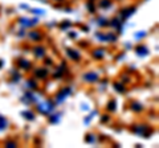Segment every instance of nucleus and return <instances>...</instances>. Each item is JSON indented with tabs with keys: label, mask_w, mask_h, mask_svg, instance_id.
Wrapping results in <instances>:
<instances>
[{
	"label": "nucleus",
	"mask_w": 159,
	"mask_h": 148,
	"mask_svg": "<svg viewBox=\"0 0 159 148\" xmlns=\"http://www.w3.org/2000/svg\"><path fill=\"white\" fill-rule=\"evenodd\" d=\"M54 103L51 102V101H47V102H43V103H39L37 105V110L41 112V114H45V115H49L51 112L54 110Z\"/></svg>",
	"instance_id": "f257e3e1"
},
{
	"label": "nucleus",
	"mask_w": 159,
	"mask_h": 148,
	"mask_svg": "<svg viewBox=\"0 0 159 148\" xmlns=\"http://www.w3.org/2000/svg\"><path fill=\"white\" fill-rule=\"evenodd\" d=\"M133 131L135 132V134H138V135L147 137L148 135H150V132H151V128L148 127L147 124H138V126H135L133 128Z\"/></svg>",
	"instance_id": "f03ea898"
},
{
	"label": "nucleus",
	"mask_w": 159,
	"mask_h": 148,
	"mask_svg": "<svg viewBox=\"0 0 159 148\" xmlns=\"http://www.w3.org/2000/svg\"><path fill=\"white\" fill-rule=\"evenodd\" d=\"M70 93H72V90L69 87H65V89H62L61 91L58 93V95H57V98H56V103H61L62 101H65L66 98L70 95Z\"/></svg>",
	"instance_id": "7ed1b4c3"
},
{
	"label": "nucleus",
	"mask_w": 159,
	"mask_h": 148,
	"mask_svg": "<svg viewBox=\"0 0 159 148\" xmlns=\"http://www.w3.org/2000/svg\"><path fill=\"white\" fill-rule=\"evenodd\" d=\"M19 23L21 24L23 27H33L34 24H37L39 23V19H20Z\"/></svg>",
	"instance_id": "20e7f679"
},
{
	"label": "nucleus",
	"mask_w": 159,
	"mask_h": 148,
	"mask_svg": "<svg viewBox=\"0 0 159 148\" xmlns=\"http://www.w3.org/2000/svg\"><path fill=\"white\" fill-rule=\"evenodd\" d=\"M84 80H85L86 82H89V83H93V82H96L98 80V74L94 73V72L85 73V74H84Z\"/></svg>",
	"instance_id": "39448f33"
},
{
	"label": "nucleus",
	"mask_w": 159,
	"mask_h": 148,
	"mask_svg": "<svg viewBox=\"0 0 159 148\" xmlns=\"http://www.w3.org/2000/svg\"><path fill=\"white\" fill-rule=\"evenodd\" d=\"M97 37L101 38L102 41H106V42H114L117 40V37L114 36V34H111V33H107V34H99V33H97Z\"/></svg>",
	"instance_id": "423d86ee"
},
{
	"label": "nucleus",
	"mask_w": 159,
	"mask_h": 148,
	"mask_svg": "<svg viewBox=\"0 0 159 148\" xmlns=\"http://www.w3.org/2000/svg\"><path fill=\"white\" fill-rule=\"evenodd\" d=\"M134 12H135V8H134V7H129L126 9H122L121 16H122V19H127V17H130V15H133Z\"/></svg>",
	"instance_id": "0eeeda50"
},
{
	"label": "nucleus",
	"mask_w": 159,
	"mask_h": 148,
	"mask_svg": "<svg viewBox=\"0 0 159 148\" xmlns=\"http://www.w3.org/2000/svg\"><path fill=\"white\" fill-rule=\"evenodd\" d=\"M93 57L97 58V60H101V58H103V56H105V49H96V50L92 52Z\"/></svg>",
	"instance_id": "6e6552de"
},
{
	"label": "nucleus",
	"mask_w": 159,
	"mask_h": 148,
	"mask_svg": "<svg viewBox=\"0 0 159 148\" xmlns=\"http://www.w3.org/2000/svg\"><path fill=\"white\" fill-rule=\"evenodd\" d=\"M66 54H68V57L72 58V60H80V53L76 52V50H73V49H68Z\"/></svg>",
	"instance_id": "1a4fd4ad"
},
{
	"label": "nucleus",
	"mask_w": 159,
	"mask_h": 148,
	"mask_svg": "<svg viewBox=\"0 0 159 148\" xmlns=\"http://www.w3.org/2000/svg\"><path fill=\"white\" fill-rule=\"evenodd\" d=\"M17 65L21 67V69H24V70H28V69L31 67V62L27 61V60H20V61L17 62Z\"/></svg>",
	"instance_id": "9d476101"
},
{
	"label": "nucleus",
	"mask_w": 159,
	"mask_h": 148,
	"mask_svg": "<svg viewBox=\"0 0 159 148\" xmlns=\"http://www.w3.org/2000/svg\"><path fill=\"white\" fill-rule=\"evenodd\" d=\"M135 52H137V54H139V56H146V54L148 53L147 52V48L146 46H142V45L137 46L135 48Z\"/></svg>",
	"instance_id": "9b49d317"
},
{
	"label": "nucleus",
	"mask_w": 159,
	"mask_h": 148,
	"mask_svg": "<svg viewBox=\"0 0 159 148\" xmlns=\"http://www.w3.org/2000/svg\"><path fill=\"white\" fill-rule=\"evenodd\" d=\"M34 54H36V57L41 58L45 56V49L44 48H34Z\"/></svg>",
	"instance_id": "f8f14e48"
},
{
	"label": "nucleus",
	"mask_w": 159,
	"mask_h": 148,
	"mask_svg": "<svg viewBox=\"0 0 159 148\" xmlns=\"http://www.w3.org/2000/svg\"><path fill=\"white\" fill-rule=\"evenodd\" d=\"M47 76H48V70H45V69H39V70H36V77L45 78Z\"/></svg>",
	"instance_id": "ddd939ff"
},
{
	"label": "nucleus",
	"mask_w": 159,
	"mask_h": 148,
	"mask_svg": "<svg viewBox=\"0 0 159 148\" xmlns=\"http://www.w3.org/2000/svg\"><path fill=\"white\" fill-rule=\"evenodd\" d=\"M131 110H133V111L139 112V111H142V110H143V106L141 105V103L134 102V103H131Z\"/></svg>",
	"instance_id": "4468645a"
},
{
	"label": "nucleus",
	"mask_w": 159,
	"mask_h": 148,
	"mask_svg": "<svg viewBox=\"0 0 159 148\" xmlns=\"http://www.w3.org/2000/svg\"><path fill=\"white\" fill-rule=\"evenodd\" d=\"M8 126V120L6 119V118H3V116H0V131H3V130H6Z\"/></svg>",
	"instance_id": "2eb2a0df"
},
{
	"label": "nucleus",
	"mask_w": 159,
	"mask_h": 148,
	"mask_svg": "<svg viewBox=\"0 0 159 148\" xmlns=\"http://www.w3.org/2000/svg\"><path fill=\"white\" fill-rule=\"evenodd\" d=\"M111 6V0H99V7L101 8H109Z\"/></svg>",
	"instance_id": "dca6fc26"
},
{
	"label": "nucleus",
	"mask_w": 159,
	"mask_h": 148,
	"mask_svg": "<svg viewBox=\"0 0 159 148\" xmlns=\"http://www.w3.org/2000/svg\"><path fill=\"white\" fill-rule=\"evenodd\" d=\"M29 38H32V40H34V41H37V40H40V38H41V33L31 32V33H29Z\"/></svg>",
	"instance_id": "f3484780"
},
{
	"label": "nucleus",
	"mask_w": 159,
	"mask_h": 148,
	"mask_svg": "<svg viewBox=\"0 0 159 148\" xmlns=\"http://www.w3.org/2000/svg\"><path fill=\"white\" fill-rule=\"evenodd\" d=\"M114 89H116L117 91H119V93H125V91H126V89L123 87V86L121 85V83H118V82L114 83Z\"/></svg>",
	"instance_id": "a211bd4d"
},
{
	"label": "nucleus",
	"mask_w": 159,
	"mask_h": 148,
	"mask_svg": "<svg viewBox=\"0 0 159 148\" xmlns=\"http://www.w3.org/2000/svg\"><path fill=\"white\" fill-rule=\"evenodd\" d=\"M23 115H24V118H27V119H29V120H33L34 119L33 112H31V111H24Z\"/></svg>",
	"instance_id": "6ab92c4d"
},
{
	"label": "nucleus",
	"mask_w": 159,
	"mask_h": 148,
	"mask_svg": "<svg viewBox=\"0 0 159 148\" xmlns=\"http://www.w3.org/2000/svg\"><path fill=\"white\" fill-rule=\"evenodd\" d=\"M107 110H109V111H114V110H116V102H114V101H110V102H109Z\"/></svg>",
	"instance_id": "aec40b11"
},
{
	"label": "nucleus",
	"mask_w": 159,
	"mask_h": 148,
	"mask_svg": "<svg viewBox=\"0 0 159 148\" xmlns=\"http://www.w3.org/2000/svg\"><path fill=\"white\" fill-rule=\"evenodd\" d=\"M49 120H51V123H56V122H58V120H60L58 114H54V116H51V118H49Z\"/></svg>",
	"instance_id": "412c9836"
},
{
	"label": "nucleus",
	"mask_w": 159,
	"mask_h": 148,
	"mask_svg": "<svg viewBox=\"0 0 159 148\" xmlns=\"http://www.w3.org/2000/svg\"><path fill=\"white\" fill-rule=\"evenodd\" d=\"M98 20H99V21H98V24H99V25H102V27H103V25H106V24H107V21H105L106 19H103V17L98 19Z\"/></svg>",
	"instance_id": "4be33fe9"
},
{
	"label": "nucleus",
	"mask_w": 159,
	"mask_h": 148,
	"mask_svg": "<svg viewBox=\"0 0 159 148\" xmlns=\"http://www.w3.org/2000/svg\"><path fill=\"white\" fill-rule=\"evenodd\" d=\"M86 141H88V143H94V135H90V134H89L88 137H86Z\"/></svg>",
	"instance_id": "5701e85b"
},
{
	"label": "nucleus",
	"mask_w": 159,
	"mask_h": 148,
	"mask_svg": "<svg viewBox=\"0 0 159 148\" xmlns=\"http://www.w3.org/2000/svg\"><path fill=\"white\" fill-rule=\"evenodd\" d=\"M28 86L31 87V89H34V87H37V85H34V82H33V81H28Z\"/></svg>",
	"instance_id": "b1692460"
},
{
	"label": "nucleus",
	"mask_w": 159,
	"mask_h": 148,
	"mask_svg": "<svg viewBox=\"0 0 159 148\" xmlns=\"http://www.w3.org/2000/svg\"><path fill=\"white\" fill-rule=\"evenodd\" d=\"M6 146L7 147H16V143H15V141H7Z\"/></svg>",
	"instance_id": "393cba45"
},
{
	"label": "nucleus",
	"mask_w": 159,
	"mask_h": 148,
	"mask_svg": "<svg viewBox=\"0 0 159 148\" xmlns=\"http://www.w3.org/2000/svg\"><path fill=\"white\" fill-rule=\"evenodd\" d=\"M88 8H89V12H94V11H96L94 7H93V4H88Z\"/></svg>",
	"instance_id": "a878e982"
},
{
	"label": "nucleus",
	"mask_w": 159,
	"mask_h": 148,
	"mask_svg": "<svg viewBox=\"0 0 159 148\" xmlns=\"http://www.w3.org/2000/svg\"><path fill=\"white\" fill-rule=\"evenodd\" d=\"M145 34H146L145 32H139V33H137V34H135V37H142V36L145 37Z\"/></svg>",
	"instance_id": "bb28decb"
},
{
	"label": "nucleus",
	"mask_w": 159,
	"mask_h": 148,
	"mask_svg": "<svg viewBox=\"0 0 159 148\" xmlns=\"http://www.w3.org/2000/svg\"><path fill=\"white\" fill-rule=\"evenodd\" d=\"M66 27H70V23H64V24H61V28H62V29L66 28Z\"/></svg>",
	"instance_id": "cd10ccee"
},
{
	"label": "nucleus",
	"mask_w": 159,
	"mask_h": 148,
	"mask_svg": "<svg viewBox=\"0 0 159 148\" xmlns=\"http://www.w3.org/2000/svg\"><path fill=\"white\" fill-rule=\"evenodd\" d=\"M107 119H109V116H103V118H102V122H106Z\"/></svg>",
	"instance_id": "c85d7f7f"
},
{
	"label": "nucleus",
	"mask_w": 159,
	"mask_h": 148,
	"mask_svg": "<svg viewBox=\"0 0 159 148\" xmlns=\"http://www.w3.org/2000/svg\"><path fill=\"white\" fill-rule=\"evenodd\" d=\"M56 2H62V0H56Z\"/></svg>",
	"instance_id": "c756f323"
}]
</instances>
